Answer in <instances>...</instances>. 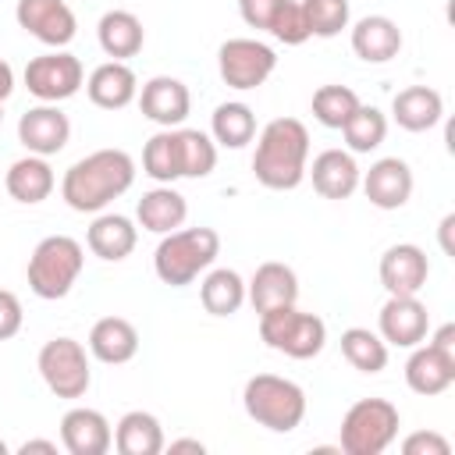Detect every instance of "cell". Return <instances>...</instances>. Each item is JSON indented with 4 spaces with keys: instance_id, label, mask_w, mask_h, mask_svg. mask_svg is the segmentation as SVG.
<instances>
[{
    "instance_id": "74e56055",
    "label": "cell",
    "mask_w": 455,
    "mask_h": 455,
    "mask_svg": "<svg viewBox=\"0 0 455 455\" xmlns=\"http://www.w3.org/2000/svg\"><path fill=\"white\" fill-rule=\"evenodd\" d=\"M277 43L284 46H302L309 39V25H306V14H302V4L299 0H281L270 28H267Z\"/></svg>"
},
{
    "instance_id": "f35d334b",
    "label": "cell",
    "mask_w": 455,
    "mask_h": 455,
    "mask_svg": "<svg viewBox=\"0 0 455 455\" xmlns=\"http://www.w3.org/2000/svg\"><path fill=\"white\" fill-rule=\"evenodd\" d=\"M402 451H405V455H448L451 444H448V437H441L437 430H416V434H409V437L402 441Z\"/></svg>"
},
{
    "instance_id": "cb8c5ba5",
    "label": "cell",
    "mask_w": 455,
    "mask_h": 455,
    "mask_svg": "<svg viewBox=\"0 0 455 455\" xmlns=\"http://www.w3.org/2000/svg\"><path fill=\"white\" fill-rule=\"evenodd\" d=\"M139 352V331L132 320L124 316H100L89 331V355L107 363V366H121L132 363Z\"/></svg>"
},
{
    "instance_id": "2e32d148",
    "label": "cell",
    "mask_w": 455,
    "mask_h": 455,
    "mask_svg": "<svg viewBox=\"0 0 455 455\" xmlns=\"http://www.w3.org/2000/svg\"><path fill=\"white\" fill-rule=\"evenodd\" d=\"M60 444L68 455H107L114 448L110 419L100 409L75 405L60 416Z\"/></svg>"
},
{
    "instance_id": "ee69618b",
    "label": "cell",
    "mask_w": 455,
    "mask_h": 455,
    "mask_svg": "<svg viewBox=\"0 0 455 455\" xmlns=\"http://www.w3.org/2000/svg\"><path fill=\"white\" fill-rule=\"evenodd\" d=\"M14 92V68L7 60H0V103Z\"/></svg>"
},
{
    "instance_id": "9c48e42d",
    "label": "cell",
    "mask_w": 455,
    "mask_h": 455,
    "mask_svg": "<svg viewBox=\"0 0 455 455\" xmlns=\"http://www.w3.org/2000/svg\"><path fill=\"white\" fill-rule=\"evenodd\" d=\"M274 68H277L274 46H267L259 39H249V36L224 39L220 50H217V71H220L224 85H231L238 92L259 89L274 75Z\"/></svg>"
},
{
    "instance_id": "7402d4cb",
    "label": "cell",
    "mask_w": 455,
    "mask_h": 455,
    "mask_svg": "<svg viewBox=\"0 0 455 455\" xmlns=\"http://www.w3.org/2000/svg\"><path fill=\"white\" fill-rule=\"evenodd\" d=\"M4 188L14 203H25V206H36L43 199H50V192L57 188V174L50 167L46 156H36V153H25L21 160H14L4 174Z\"/></svg>"
},
{
    "instance_id": "d4e9b609",
    "label": "cell",
    "mask_w": 455,
    "mask_h": 455,
    "mask_svg": "<svg viewBox=\"0 0 455 455\" xmlns=\"http://www.w3.org/2000/svg\"><path fill=\"white\" fill-rule=\"evenodd\" d=\"M188 217V203L174 185H156L149 192H142V199L135 203V220L139 228L153 231V235H167L178 231Z\"/></svg>"
},
{
    "instance_id": "484cf974",
    "label": "cell",
    "mask_w": 455,
    "mask_h": 455,
    "mask_svg": "<svg viewBox=\"0 0 455 455\" xmlns=\"http://www.w3.org/2000/svg\"><path fill=\"white\" fill-rule=\"evenodd\" d=\"M405 384H409V391L434 398L455 384V363L419 341V345H412V352L405 359Z\"/></svg>"
},
{
    "instance_id": "44dd1931",
    "label": "cell",
    "mask_w": 455,
    "mask_h": 455,
    "mask_svg": "<svg viewBox=\"0 0 455 455\" xmlns=\"http://www.w3.org/2000/svg\"><path fill=\"white\" fill-rule=\"evenodd\" d=\"M402 50V28L387 14H366L352 25V53L366 64H387Z\"/></svg>"
},
{
    "instance_id": "52a82bcc",
    "label": "cell",
    "mask_w": 455,
    "mask_h": 455,
    "mask_svg": "<svg viewBox=\"0 0 455 455\" xmlns=\"http://www.w3.org/2000/svg\"><path fill=\"white\" fill-rule=\"evenodd\" d=\"M259 338L267 348L288 359H313L327 345V323L316 313H306L291 302V306L259 313Z\"/></svg>"
},
{
    "instance_id": "603a6c76",
    "label": "cell",
    "mask_w": 455,
    "mask_h": 455,
    "mask_svg": "<svg viewBox=\"0 0 455 455\" xmlns=\"http://www.w3.org/2000/svg\"><path fill=\"white\" fill-rule=\"evenodd\" d=\"M139 242V228L132 224V217L124 213H96L89 231H85V245L92 256L107 259V263H121L132 256Z\"/></svg>"
},
{
    "instance_id": "5b68a950",
    "label": "cell",
    "mask_w": 455,
    "mask_h": 455,
    "mask_svg": "<svg viewBox=\"0 0 455 455\" xmlns=\"http://www.w3.org/2000/svg\"><path fill=\"white\" fill-rule=\"evenodd\" d=\"M242 405L252 423L274 430V434H291L306 419V391L277 373H256L242 387Z\"/></svg>"
},
{
    "instance_id": "d590c367",
    "label": "cell",
    "mask_w": 455,
    "mask_h": 455,
    "mask_svg": "<svg viewBox=\"0 0 455 455\" xmlns=\"http://www.w3.org/2000/svg\"><path fill=\"white\" fill-rule=\"evenodd\" d=\"M359 110V96L348 85H320L313 92V117L323 128H345V121Z\"/></svg>"
},
{
    "instance_id": "7a4b0ae2",
    "label": "cell",
    "mask_w": 455,
    "mask_h": 455,
    "mask_svg": "<svg viewBox=\"0 0 455 455\" xmlns=\"http://www.w3.org/2000/svg\"><path fill=\"white\" fill-rule=\"evenodd\" d=\"M309 164V132L299 117H274L259 128L252 149V174L263 188L291 192L302 185Z\"/></svg>"
},
{
    "instance_id": "ac0fdd59",
    "label": "cell",
    "mask_w": 455,
    "mask_h": 455,
    "mask_svg": "<svg viewBox=\"0 0 455 455\" xmlns=\"http://www.w3.org/2000/svg\"><path fill=\"white\" fill-rule=\"evenodd\" d=\"M306 174L313 181V188L323 196V199H348L355 188H359V164H355V153L348 149H323L313 156V164H306Z\"/></svg>"
},
{
    "instance_id": "60d3db41",
    "label": "cell",
    "mask_w": 455,
    "mask_h": 455,
    "mask_svg": "<svg viewBox=\"0 0 455 455\" xmlns=\"http://www.w3.org/2000/svg\"><path fill=\"white\" fill-rule=\"evenodd\" d=\"M25 323V309H21V299L7 288H0V341L14 338Z\"/></svg>"
},
{
    "instance_id": "4dcf8cb0",
    "label": "cell",
    "mask_w": 455,
    "mask_h": 455,
    "mask_svg": "<svg viewBox=\"0 0 455 455\" xmlns=\"http://www.w3.org/2000/svg\"><path fill=\"white\" fill-rule=\"evenodd\" d=\"M210 139L224 149H242L256 139V114L242 100H228L210 117Z\"/></svg>"
},
{
    "instance_id": "277c9868",
    "label": "cell",
    "mask_w": 455,
    "mask_h": 455,
    "mask_svg": "<svg viewBox=\"0 0 455 455\" xmlns=\"http://www.w3.org/2000/svg\"><path fill=\"white\" fill-rule=\"evenodd\" d=\"M82 267H85V249H82L78 238H71V235H46L32 249L25 277H28L32 295H39L46 302H57V299H64L75 288V281L82 277Z\"/></svg>"
},
{
    "instance_id": "7c38bea8",
    "label": "cell",
    "mask_w": 455,
    "mask_h": 455,
    "mask_svg": "<svg viewBox=\"0 0 455 455\" xmlns=\"http://www.w3.org/2000/svg\"><path fill=\"white\" fill-rule=\"evenodd\" d=\"M430 331V313L419 302V295H387V302L380 306L377 316V334L395 345V348H412L419 341H427Z\"/></svg>"
},
{
    "instance_id": "83f0119b",
    "label": "cell",
    "mask_w": 455,
    "mask_h": 455,
    "mask_svg": "<svg viewBox=\"0 0 455 455\" xmlns=\"http://www.w3.org/2000/svg\"><path fill=\"white\" fill-rule=\"evenodd\" d=\"M164 444H167L164 427L146 409L124 412L117 419V427H114V448H117V455H160Z\"/></svg>"
},
{
    "instance_id": "ffe728a7",
    "label": "cell",
    "mask_w": 455,
    "mask_h": 455,
    "mask_svg": "<svg viewBox=\"0 0 455 455\" xmlns=\"http://www.w3.org/2000/svg\"><path fill=\"white\" fill-rule=\"evenodd\" d=\"M85 92L100 110H124L139 96V78L128 68V60H103L89 71Z\"/></svg>"
},
{
    "instance_id": "e0dca14e",
    "label": "cell",
    "mask_w": 455,
    "mask_h": 455,
    "mask_svg": "<svg viewBox=\"0 0 455 455\" xmlns=\"http://www.w3.org/2000/svg\"><path fill=\"white\" fill-rule=\"evenodd\" d=\"M412 167L402 156H380L370 164V171L359 178V188L377 210H402L412 196Z\"/></svg>"
},
{
    "instance_id": "3957f363",
    "label": "cell",
    "mask_w": 455,
    "mask_h": 455,
    "mask_svg": "<svg viewBox=\"0 0 455 455\" xmlns=\"http://www.w3.org/2000/svg\"><path fill=\"white\" fill-rule=\"evenodd\" d=\"M217 256H220V235L213 228H178L160 235V245L153 252V270L164 284L185 288L199 274H206Z\"/></svg>"
},
{
    "instance_id": "d6986e66",
    "label": "cell",
    "mask_w": 455,
    "mask_h": 455,
    "mask_svg": "<svg viewBox=\"0 0 455 455\" xmlns=\"http://www.w3.org/2000/svg\"><path fill=\"white\" fill-rule=\"evenodd\" d=\"M299 299V277L288 263L267 259L256 267V274L245 281V302H252L256 313L277 309V306H291Z\"/></svg>"
},
{
    "instance_id": "836d02e7",
    "label": "cell",
    "mask_w": 455,
    "mask_h": 455,
    "mask_svg": "<svg viewBox=\"0 0 455 455\" xmlns=\"http://www.w3.org/2000/svg\"><path fill=\"white\" fill-rule=\"evenodd\" d=\"M341 135H345L348 153H373L387 139V117H384V110L359 103V110L345 121Z\"/></svg>"
},
{
    "instance_id": "8992f818",
    "label": "cell",
    "mask_w": 455,
    "mask_h": 455,
    "mask_svg": "<svg viewBox=\"0 0 455 455\" xmlns=\"http://www.w3.org/2000/svg\"><path fill=\"white\" fill-rule=\"evenodd\" d=\"M402 427L398 405L387 398H359L345 409L338 430V451L345 455H380L395 444Z\"/></svg>"
},
{
    "instance_id": "7bdbcfd3",
    "label": "cell",
    "mask_w": 455,
    "mask_h": 455,
    "mask_svg": "<svg viewBox=\"0 0 455 455\" xmlns=\"http://www.w3.org/2000/svg\"><path fill=\"white\" fill-rule=\"evenodd\" d=\"M18 451H21V455H28V451H46V455H57V441H43V437H32V441L18 444Z\"/></svg>"
},
{
    "instance_id": "b9f144b4",
    "label": "cell",
    "mask_w": 455,
    "mask_h": 455,
    "mask_svg": "<svg viewBox=\"0 0 455 455\" xmlns=\"http://www.w3.org/2000/svg\"><path fill=\"white\" fill-rule=\"evenodd\" d=\"M434 352H441L444 359H451L455 363V323H441L434 334H430V341H427Z\"/></svg>"
},
{
    "instance_id": "9a60e30c",
    "label": "cell",
    "mask_w": 455,
    "mask_h": 455,
    "mask_svg": "<svg viewBox=\"0 0 455 455\" xmlns=\"http://www.w3.org/2000/svg\"><path fill=\"white\" fill-rule=\"evenodd\" d=\"M377 274H380V284L387 295H419L430 277V259L419 245L398 242V245L384 249Z\"/></svg>"
},
{
    "instance_id": "d6a6232c",
    "label": "cell",
    "mask_w": 455,
    "mask_h": 455,
    "mask_svg": "<svg viewBox=\"0 0 455 455\" xmlns=\"http://www.w3.org/2000/svg\"><path fill=\"white\" fill-rule=\"evenodd\" d=\"M341 355L359 373H380L387 366V341L370 327H348L341 331Z\"/></svg>"
},
{
    "instance_id": "7dc6e473",
    "label": "cell",
    "mask_w": 455,
    "mask_h": 455,
    "mask_svg": "<svg viewBox=\"0 0 455 455\" xmlns=\"http://www.w3.org/2000/svg\"><path fill=\"white\" fill-rule=\"evenodd\" d=\"M0 455H7V444H4V441H0Z\"/></svg>"
},
{
    "instance_id": "5bb4252c",
    "label": "cell",
    "mask_w": 455,
    "mask_h": 455,
    "mask_svg": "<svg viewBox=\"0 0 455 455\" xmlns=\"http://www.w3.org/2000/svg\"><path fill=\"white\" fill-rule=\"evenodd\" d=\"M139 110L160 128H181L188 110H192V92L181 78L174 75H156L139 89Z\"/></svg>"
},
{
    "instance_id": "8d00e7d4",
    "label": "cell",
    "mask_w": 455,
    "mask_h": 455,
    "mask_svg": "<svg viewBox=\"0 0 455 455\" xmlns=\"http://www.w3.org/2000/svg\"><path fill=\"white\" fill-rule=\"evenodd\" d=\"M299 4H302L309 36H316V39H334V36L345 32L348 21H352L348 0H299Z\"/></svg>"
},
{
    "instance_id": "ab89813d",
    "label": "cell",
    "mask_w": 455,
    "mask_h": 455,
    "mask_svg": "<svg viewBox=\"0 0 455 455\" xmlns=\"http://www.w3.org/2000/svg\"><path fill=\"white\" fill-rule=\"evenodd\" d=\"M277 7H281V0H238L242 21H245L249 28H256V32H267V28H270Z\"/></svg>"
},
{
    "instance_id": "4316f807",
    "label": "cell",
    "mask_w": 455,
    "mask_h": 455,
    "mask_svg": "<svg viewBox=\"0 0 455 455\" xmlns=\"http://www.w3.org/2000/svg\"><path fill=\"white\" fill-rule=\"evenodd\" d=\"M391 117L405 132H430L444 117V100L430 85H409L391 100Z\"/></svg>"
},
{
    "instance_id": "bcb514c9",
    "label": "cell",
    "mask_w": 455,
    "mask_h": 455,
    "mask_svg": "<svg viewBox=\"0 0 455 455\" xmlns=\"http://www.w3.org/2000/svg\"><path fill=\"white\" fill-rule=\"evenodd\" d=\"M451 228H455V213H448V217L441 220V249H444V252H451V238H448Z\"/></svg>"
},
{
    "instance_id": "1f68e13d",
    "label": "cell",
    "mask_w": 455,
    "mask_h": 455,
    "mask_svg": "<svg viewBox=\"0 0 455 455\" xmlns=\"http://www.w3.org/2000/svg\"><path fill=\"white\" fill-rule=\"evenodd\" d=\"M142 174L156 185H171L181 178V153H178V128H160L142 146Z\"/></svg>"
},
{
    "instance_id": "f546056e",
    "label": "cell",
    "mask_w": 455,
    "mask_h": 455,
    "mask_svg": "<svg viewBox=\"0 0 455 455\" xmlns=\"http://www.w3.org/2000/svg\"><path fill=\"white\" fill-rule=\"evenodd\" d=\"M199 302L210 316H235L245 306V281L231 267H210L199 281Z\"/></svg>"
},
{
    "instance_id": "30bf717a",
    "label": "cell",
    "mask_w": 455,
    "mask_h": 455,
    "mask_svg": "<svg viewBox=\"0 0 455 455\" xmlns=\"http://www.w3.org/2000/svg\"><path fill=\"white\" fill-rule=\"evenodd\" d=\"M21 78H25V89L39 103H64L85 85V68H82V60L75 53L50 50V53L32 57L25 64V71H21Z\"/></svg>"
},
{
    "instance_id": "ba28073f",
    "label": "cell",
    "mask_w": 455,
    "mask_h": 455,
    "mask_svg": "<svg viewBox=\"0 0 455 455\" xmlns=\"http://www.w3.org/2000/svg\"><path fill=\"white\" fill-rule=\"evenodd\" d=\"M36 366H39V377L43 384L57 395V398H85L89 384H92V370H89V352L82 341L60 334V338H50L39 355H36Z\"/></svg>"
},
{
    "instance_id": "c3c4849f",
    "label": "cell",
    "mask_w": 455,
    "mask_h": 455,
    "mask_svg": "<svg viewBox=\"0 0 455 455\" xmlns=\"http://www.w3.org/2000/svg\"><path fill=\"white\" fill-rule=\"evenodd\" d=\"M0 124H4V103H0Z\"/></svg>"
},
{
    "instance_id": "6da1fadb",
    "label": "cell",
    "mask_w": 455,
    "mask_h": 455,
    "mask_svg": "<svg viewBox=\"0 0 455 455\" xmlns=\"http://www.w3.org/2000/svg\"><path fill=\"white\" fill-rule=\"evenodd\" d=\"M135 185V160L124 149H92L75 160L60 178V199L75 213H103L117 196Z\"/></svg>"
},
{
    "instance_id": "f6af8a7d",
    "label": "cell",
    "mask_w": 455,
    "mask_h": 455,
    "mask_svg": "<svg viewBox=\"0 0 455 455\" xmlns=\"http://www.w3.org/2000/svg\"><path fill=\"white\" fill-rule=\"evenodd\" d=\"M164 448H167V451H196V455L206 451V444L196 441V437H181V441H171V444H164Z\"/></svg>"
},
{
    "instance_id": "e575fe53",
    "label": "cell",
    "mask_w": 455,
    "mask_h": 455,
    "mask_svg": "<svg viewBox=\"0 0 455 455\" xmlns=\"http://www.w3.org/2000/svg\"><path fill=\"white\" fill-rule=\"evenodd\" d=\"M181 178H206L217 167V142L199 128H178Z\"/></svg>"
},
{
    "instance_id": "4fadbf2b",
    "label": "cell",
    "mask_w": 455,
    "mask_h": 455,
    "mask_svg": "<svg viewBox=\"0 0 455 455\" xmlns=\"http://www.w3.org/2000/svg\"><path fill=\"white\" fill-rule=\"evenodd\" d=\"M68 139H71V121L57 103L28 107L18 117V142L36 156H46V160L57 156L68 146Z\"/></svg>"
},
{
    "instance_id": "f1b7e54d",
    "label": "cell",
    "mask_w": 455,
    "mask_h": 455,
    "mask_svg": "<svg viewBox=\"0 0 455 455\" xmlns=\"http://www.w3.org/2000/svg\"><path fill=\"white\" fill-rule=\"evenodd\" d=\"M96 39H100V50L110 57V60H128L142 50L146 43V28L139 21V14L132 11H107L96 25Z\"/></svg>"
},
{
    "instance_id": "8fae6325",
    "label": "cell",
    "mask_w": 455,
    "mask_h": 455,
    "mask_svg": "<svg viewBox=\"0 0 455 455\" xmlns=\"http://www.w3.org/2000/svg\"><path fill=\"white\" fill-rule=\"evenodd\" d=\"M14 21L32 39H39L43 46H53V50H64L78 32V18L68 7V0H18Z\"/></svg>"
}]
</instances>
